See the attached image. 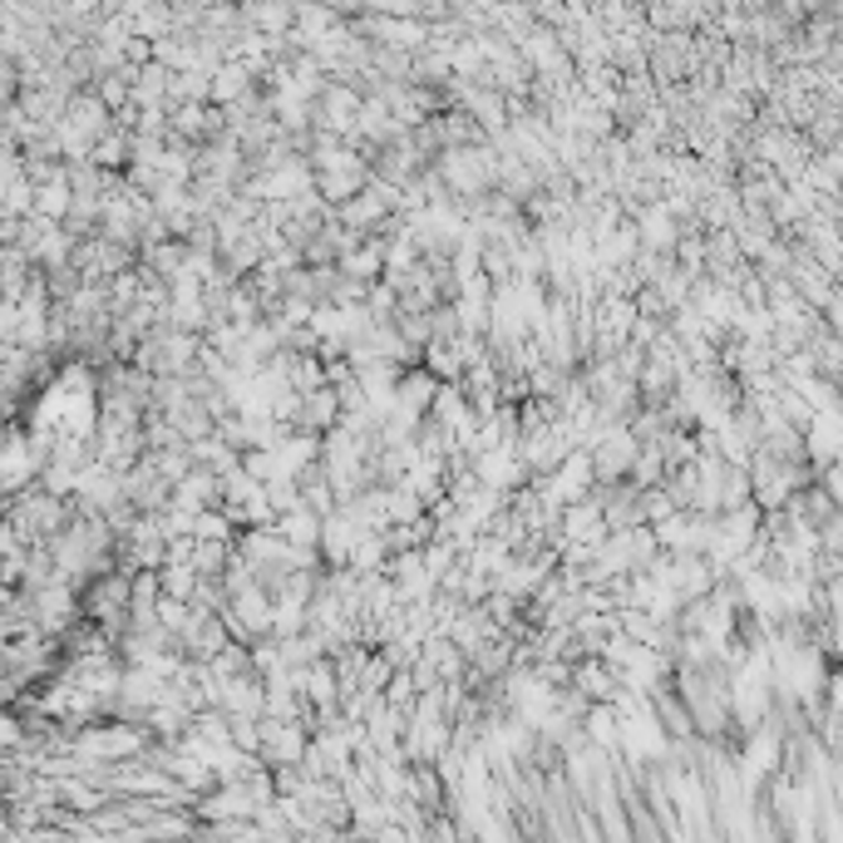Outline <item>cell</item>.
<instances>
[{"instance_id": "obj_3", "label": "cell", "mask_w": 843, "mask_h": 843, "mask_svg": "<svg viewBox=\"0 0 843 843\" xmlns=\"http://www.w3.org/2000/svg\"><path fill=\"white\" fill-rule=\"evenodd\" d=\"M188 583H193V573H188V567H173V573L163 577V587H168V593H178V597L188 593Z\"/></svg>"}, {"instance_id": "obj_2", "label": "cell", "mask_w": 843, "mask_h": 843, "mask_svg": "<svg viewBox=\"0 0 843 843\" xmlns=\"http://www.w3.org/2000/svg\"><path fill=\"white\" fill-rule=\"evenodd\" d=\"M355 109H361V94H351V89H345V84L326 89V99H321V119L331 124V129H351Z\"/></svg>"}, {"instance_id": "obj_1", "label": "cell", "mask_w": 843, "mask_h": 843, "mask_svg": "<svg viewBox=\"0 0 843 843\" xmlns=\"http://www.w3.org/2000/svg\"><path fill=\"white\" fill-rule=\"evenodd\" d=\"M242 20H247L257 35L277 40V35H287L291 20H297V0H247V6H242Z\"/></svg>"}, {"instance_id": "obj_4", "label": "cell", "mask_w": 843, "mask_h": 843, "mask_svg": "<svg viewBox=\"0 0 843 843\" xmlns=\"http://www.w3.org/2000/svg\"><path fill=\"white\" fill-rule=\"evenodd\" d=\"M789 10H809V6H819V0H785Z\"/></svg>"}]
</instances>
